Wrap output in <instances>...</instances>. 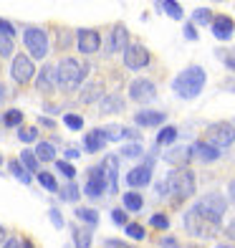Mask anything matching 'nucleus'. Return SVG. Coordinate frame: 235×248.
Returning <instances> with one entry per match:
<instances>
[{
	"label": "nucleus",
	"mask_w": 235,
	"mask_h": 248,
	"mask_svg": "<svg viewBox=\"0 0 235 248\" xmlns=\"http://www.w3.org/2000/svg\"><path fill=\"white\" fill-rule=\"evenodd\" d=\"M205 81H207V74L200 69V66H190V69H185L172 81V89H175V94L182 96V99H195L200 92H203Z\"/></svg>",
	"instance_id": "f257e3e1"
},
{
	"label": "nucleus",
	"mask_w": 235,
	"mask_h": 248,
	"mask_svg": "<svg viewBox=\"0 0 235 248\" xmlns=\"http://www.w3.org/2000/svg\"><path fill=\"white\" fill-rule=\"evenodd\" d=\"M192 210L197 213L200 218H205L207 223H212V225L220 228V220H222V216H225V210H228V200L222 198L220 193H207V195H203L195 202Z\"/></svg>",
	"instance_id": "f03ea898"
},
{
	"label": "nucleus",
	"mask_w": 235,
	"mask_h": 248,
	"mask_svg": "<svg viewBox=\"0 0 235 248\" xmlns=\"http://www.w3.org/2000/svg\"><path fill=\"white\" fill-rule=\"evenodd\" d=\"M56 71H59V84L63 89H78V84L86 78V66L78 63V59H71V56L56 66Z\"/></svg>",
	"instance_id": "7ed1b4c3"
},
{
	"label": "nucleus",
	"mask_w": 235,
	"mask_h": 248,
	"mask_svg": "<svg viewBox=\"0 0 235 248\" xmlns=\"http://www.w3.org/2000/svg\"><path fill=\"white\" fill-rule=\"evenodd\" d=\"M164 190H170V193H175L177 198H190L195 193V175L187 170V167H180V170H175L167 175L164 180Z\"/></svg>",
	"instance_id": "20e7f679"
},
{
	"label": "nucleus",
	"mask_w": 235,
	"mask_h": 248,
	"mask_svg": "<svg viewBox=\"0 0 235 248\" xmlns=\"http://www.w3.org/2000/svg\"><path fill=\"white\" fill-rule=\"evenodd\" d=\"M210 147L215 150H225L235 142V127L230 122H215L207 127V140H205Z\"/></svg>",
	"instance_id": "39448f33"
},
{
	"label": "nucleus",
	"mask_w": 235,
	"mask_h": 248,
	"mask_svg": "<svg viewBox=\"0 0 235 248\" xmlns=\"http://www.w3.org/2000/svg\"><path fill=\"white\" fill-rule=\"evenodd\" d=\"M23 43H26V48L30 51L33 59H46V56H48V38H46V31H41V28H26Z\"/></svg>",
	"instance_id": "423d86ee"
},
{
	"label": "nucleus",
	"mask_w": 235,
	"mask_h": 248,
	"mask_svg": "<svg viewBox=\"0 0 235 248\" xmlns=\"http://www.w3.org/2000/svg\"><path fill=\"white\" fill-rule=\"evenodd\" d=\"M157 96V86L149 81V78H134L129 84V99L132 101H139V104H147Z\"/></svg>",
	"instance_id": "0eeeda50"
},
{
	"label": "nucleus",
	"mask_w": 235,
	"mask_h": 248,
	"mask_svg": "<svg viewBox=\"0 0 235 248\" xmlns=\"http://www.w3.org/2000/svg\"><path fill=\"white\" fill-rule=\"evenodd\" d=\"M33 71H36V66H33V61L28 59L26 53H18L13 59V66H10V76H13V81L28 84L33 78Z\"/></svg>",
	"instance_id": "6e6552de"
},
{
	"label": "nucleus",
	"mask_w": 235,
	"mask_h": 248,
	"mask_svg": "<svg viewBox=\"0 0 235 248\" xmlns=\"http://www.w3.org/2000/svg\"><path fill=\"white\" fill-rule=\"evenodd\" d=\"M185 228L190 231V233H195V235H215L218 233V225H212V223H207L205 218H200L197 213L190 208L187 213H185Z\"/></svg>",
	"instance_id": "1a4fd4ad"
},
{
	"label": "nucleus",
	"mask_w": 235,
	"mask_h": 248,
	"mask_svg": "<svg viewBox=\"0 0 235 248\" xmlns=\"http://www.w3.org/2000/svg\"><path fill=\"white\" fill-rule=\"evenodd\" d=\"M147 63H149V51H147V48L139 46V43L127 46V51H124V66H127V69L139 71V69H144Z\"/></svg>",
	"instance_id": "9d476101"
},
{
	"label": "nucleus",
	"mask_w": 235,
	"mask_h": 248,
	"mask_svg": "<svg viewBox=\"0 0 235 248\" xmlns=\"http://www.w3.org/2000/svg\"><path fill=\"white\" fill-rule=\"evenodd\" d=\"M76 43L81 53H96L99 46H102V36L91 28H78L76 31Z\"/></svg>",
	"instance_id": "9b49d317"
},
{
	"label": "nucleus",
	"mask_w": 235,
	"mask_h": 248,
	"mask_svg": "<svg viewBox=\"0 0 235 248\" xmlns=\"http://www.w3.org/2000/svg\"><path fill=\"white\" fill-rule=\"evenodd\" d=\"M212 36L218 41H230L233 38V31H235V20L230 16H215L212 18Z\"/></svg>",
	"instance_id": "f8f14e48"
},
{
	"label": "nucleus",
	"mask_w": 235,
	"mask_h": 248,
	"mask_svg": "<svg viewBox=\"0 0 235 248\" xmlns=\"http://www.w3.org/2000/svg\"><path fill=\"white\" fill-rule=\"evenodd\" d=\"M104 190H106V180H104L102 167H91L88 170V180H86V195L99 198V195H104Z\"/></svg>",
	"instance_id": "ddd939ff"
},
{
	"label": "nucleus",
	"mask_w": 235,
	"mask_h": 248,
	"mask_svg": "<svg viewBox=\"0 0 235 248\" xmlns=\"http://www.w3.org/2000/svg\"><path fill=\"white\" fill-rule=\"evenodd\" d=\"M102 172H104V180H106V190H109V193H117V190H119V183H117V172H119V160H117L114 155H106V157H104Z\"/></svg>",
	"instance_id": "4468645a"
},
{
	"label": "nucleus",
	"mask_w": 235,
	"mask_h": 248,
	"mask_svg": "<svg viewBox=\"0 0 235 248\" xmlns=\"http://www.w3.org/2000/svg\"><path fill=\"white\" fill-rule=\"evenodd\" d=\"M149 180H152V160H147L139 167H134V170H129V175H127V183L132 187H144V185H149Z\"/></svg>",
	"instance_id": "2eb2a0df"
},
{
	"label": "nucleus",
	"mask_w": 235,
	"mask_h": 248,
	"mask_svg": "<svg viewBox=\"0 0 235 248\" xmlns=\"http://www.w3.org/2000/svg\"><path fill=\"white\" fill-rule=\"evenodd\" d=\"M56 86H59V71H56V66H43L36 78V89L38 92H53Z\"/></svg>",
	"instance_id": "dca6fc26"
},
{
	"label": "nucleus",
	"mask_w": 235,
	"mask_h": 248,
	"mask_svg": "<svg viewBox=\"0 0 235 248\" xmlns=\"http://www.w3.org/2000/svg\"><path fill=\"white\" fill-rule=\"evenodd\" d=\"M190 152H192V157H197L200 162H215L218 157H220V150L210 147L205 140H203V142H195L192 147H190Z\"/></svg>",
	"instance_id": "f3484780"
},
{
	"label": "nucleus",
	"mask_w": 235,
	"mask_h": 248,
	"mask_svg": "<svg viewBox=\"0 0 235 248\" xmlns=\"http://www.w3.org/2000/svg\"><path fill=\"white\" fill-rule=\"evenodd\" d=\"M164 119H167L164 111H137V114H134V122H137L139 127H160Z\"/></svg>",
	"instance_id": "a211bd4d"
},
{
	"label": "nucleus",
	"mask_w": 235,
	"mask_h": 248,
	"mask_svg": "<svg viewBox=\"0 0 235 248\" xmlns=\"http://www.w3.org/2000/svg\"><path fill=\"white\" fill-rule=\"evenodd\" d=\"M84 147H86V152L104 150V147H106V134H104V129H91V132H88L86 140H84Z\"/></svg>",
	"instance_id": "6ab92c4d"
},
{
	"label": "nucleus",
	"mask_w": 235,
	"mask_h": 248,
	"mask_svg": "<svg viewBox=\"0 0 235 248\" xmlns=\"http://www.w3.org/2000/svg\"><path fill=\"white\" fill-rule=\"evenodd\" d=\"M129 46V33L124 26H114L111 31V43H109V51H127Z\"/></svg>",
	"instance_id": "aec40b11"
},
{
	"label": "nucleus",
	"mask_w": 235,
	"mask_h": 248,
	"mask_svg": "<svg viewBox=\"0 0 235 248\" xmlns=\"http://www.w3.org/2000/svg\"><path fill=\"white\" fill-rule=\"evenodd\" d=\"M190 157H192V152H190L187 147H175V150H170V152H164V160L170 162V165H175L177 170L190 162Z\"/></svg>",
	"instance_id": "412c9836"
},
{
	"label": "nucleus",
	"mask_w": 235,
	"mask_h": 248,
	"mask_svg": "<svg viewBox=\"0 0 235 248\" xmlns=\"http://www.w3.org/2000/svg\"><path fill=\"white\" fill-rule=\"evenodd\" d=\"M99 109H102L104 114H114V111L124 109V99H121L119 94H106V96H102V101H99Z\"/></svg>",
	"instance_id": "4be33fe9"
},
{
	"label": "nucleus",
	"mask_w": 235,
	"mask_h": 248,
	"mask_svg": "<svg viewBox=\"0 0 235 248\" xmlns=\"http://www.w3.org/2000/svg\"><path fill=\"white\" fill-rule=\"evenodd\" d=\"M33 155L38 157V162H53L56 160V147L51 142H38V147H36Z\"/></svg>",
	"instance_id": "5701e85b"
},
{
	"label": "nucleus",
	"mask_w": 235,
	"mask_h": 248,
	"mask_svg": "<svg viewBox=\"0 0 235 248\" xmlns=\"http://www.w3.org/2000/svg\"><path fill=\"white\" fill-rule=\"evenodd\" d=\"M157 8H162L170 18H175V20H182V5L180 3H175V0H162V3H157Z\"/></svg>",
	"instance_id": "b1692460"
},
{
	"label": "nucleus",
	"mask_w": 235,
	"mask_h": 248,
	"mask_svg": "<svg viewBox=\"0 0 235 248\" xmlns=\"http://www.w3.org/2000/svg\"><path fill=\"white\" fill-rule=\"evenodd\" d=\"M10 172H13V177H18L23 185H30L33 177H30V172L26 170V167L20 165V160H10Z\"/></svg>",
	"instance_id": "393cba45"
},
{
	"label": "nucleus",
	"mask_w": 235,
	"mask_h": 248,
	"mask_svg": "<svg viewBox=\"0 0 235 248\" xmlns=\"http://www.w3.org/2000/svg\"><path fill=\"white\" fill-rule=\"evenodd\" d=\"M20 165H23L28 172H36V175L41 172V170H38V157L33 155L30 150H23V152H20Z\"/></svg>",
	"instance_id": "a878e982"
},
{
	"label": "nucleus",
	"mask_w": 235,
	"mask_h": 248,
	"mask_svg": "<svg viewBox=\"0 0 235 248\" xmlns=\"http://www.w3.org/2000/svg\"><path fill=\"white\" fill-rule=\"evenodd\" d=\"M142 205H144V200H142V195H139V193H124V208H127V210L139 213V210H142Z\"/></svg>",
	"instance_id": "bb28decb"
},
{
	"label": "nucleus",
	"mask_w": 235,
	"mask_h": 248,
	"mask_svg": "<svg viewBox=\"0 0 235 248\" xmlns=\"http://www.w3.org/2000/svg\"><path fill=\"white\" fill-rule=\"evenodd\" d=\"M96 99H102V84H88L84 89V94H81V101L84 104H91V101Z\"/></svg>",
	"instance_id": "cd10ccee"
},
{
	"label": "nucleus",
	"mask_w": 235,
	"mask_h": 248,
	"mask_svg": "<svg viewBox=\"0 0 235 248\" xmlns=\"http://www.w3.org/2000/svg\"><path fill=\"white\" fill-rule=\"evenodd\" d=\"M175 140H177V129H175V127H162L160 134H157V144H160V147H164V144H172Z\"/></svg>",
	"instance_id": "c85d7f7f"
},
{
	"label": "nucleus",
	"mask_w": 235,
	"mask_h": 248,
	"mask_svg": "<svg viewBox=\"0 0 235 248\" xmlns=\"http://www.w3.org/2000/svg\"><path fill=\"white\" fill-rule=\"evenodd\" d=\"M59 195H61V200H69V202H73V200H78V185L76 183H69V185H63V187H59Z\"/></svg>",
	"instance_id": "c756f323"
},
{
	"label": "nucleus",
	"mask_w": 235,
	"mask_h": 248,
	"mask_svg": "<svg viewBox=\"0 0 235 248\" xmlns=\"http://www.w3.org/2000/svg\"><path fill=\"white\" fill-rule=\"evenodd\" d=\"M76 218L84 220V223H88V225H96V223H99V213L91 210V208H78V210H76Z\"/></svg>",
	"instance_id": "7c9ffc66"
},
{
	"label": "nucleus",
	"mask_w": 235,
	"mask_h": 248,
	"mask_svg": "<svg viewBox=\"0 0 235 248\" xmlns=\"http://www.w3.org/2000/svg\"><path fill=\"white\" fill-rule=\"evenodd\" d=\"M38 183L46 190H51V193H59V183H56V177L51 172H38Z\"/></svg>",
	"instance_id": "2f4dec72"
},
{
	"label": "nucleus",
	"mask_w": 235,
	"mask_h": 248,
	"mask_svg": "<svg viewBox=\"0 0 235 248\" xmlns=\"http://www.w3.org/2000/svg\"><path fill=\"white\" fill-rule=\"evenodd\" d=\"M3 122H5V127H18V124L23 122V111H18V109H10V111H5Z\"/></svg>",
	"instance_id": "473e14b6"
},
{
	"label": "nucleus",
	"mask_w": 235,
	"mask_h": 248,
	"mask_svg": "<svg viewBox=\"0 0 235 248\" xmlns=\"http://www.w3.org/2000/svg\"><path fill=\"white\" fill-rule=\"evenodd\" d=\"M13 38H8V36H3V33H0V56H3V59H10V56H13Z\"/></svg>",
	"instance_id": "72a5a7b5"
},
{
	"label": "nucleus",
	"mask_w": 235,
	"mask_h": 248,
	"mask_svg": "<svg viewBox=\"0 0 235 248\" xmlns=\"http://www.w3.org/2000/svg\"><path fill=\"white\" fill-rule=\"evenodd\" d=\"M192 20L195 23H200V26H207V23H212V13L207 8H197L195 13H192Z\"/></svg>",
	"instance_id": "f704fd0d"
},
{
	"label": "nucleus",
	"mask_w": 235,
	"mask_h": 248,
	"mask_svg": "<svg viewBox=\"0 0 235 248\" xmlns=\"http://www.w3.org/2000/svg\"><path fill=\"white\" fill-rule=\"evenodd\" d=\"M73 241H76V248H91V233L88 231H76Z\"/></svg>",
	"instance_id": "c9c22d12"
},
{
	"label": "nucleus",
	"mask_w": 235,
	"mask_h": 248,
	"mask_svg": "<svg viewBox=\"0 0 235 248\" xmlns=\"http://www.w3.org/2000/svg\"><path fill=\"white\" fill-rule=\"evenodd\" d=\"M56 167H59V172H61V175H66L69 180H73V177H76V167H73L71 162H66V160H56Z\"/></svg>",
	"instance_id": "e433bc0d"
},
{
	"label": "nucleus",
	"mask_w": 235,
	"mask_h": 248,
	"mask_svg": "<svg viewBox=\"0 0 235 248\" xmlns=\"http://www.w3.org/2000/svg\"><path fill=\"white\" fill-rule=\"evenodd\" d=\"M127 235L132 241H142L144 238V228L139 223H127Z\"/></svg>",
	"instance_id": "4c0bfd02"
},
{
	"label": "nucleus",
	"mask_w": 235,
	"mask_h": 248,
	"mask_svg": "<svg viewBox=\"0 0 235 248\" xmlns=\"http://www.w3.org/2000/svg\"><path fill=\"white\" fill-rule=\"evenodd\" d=\"M18 137L23 140V142H36V140H38V129H33V127H23V129H18Z\"/></svg>",
	"instance_id": "58836bf2"
},
{
	"label": "nucleus",
	"mask_w": 235,
	"mask_h": 248,
	"mask_svg": "<svg viewBox=\"0 0 235 248\" xmlns=\"http://www.w3.org/2000/svg\"><path fill=\"white\" fill-rule=\"evenodd\" d=\"M154 228H160V231H167L170 228V218L167 216H162V213H157V216H152V220H149Z\"/></svg>",
	"instance_id": "ea45409f"
},
{
	"label": "nucleus",
	"mask_w": 235,
	"mask_h": 248,
	"mask_svg": "<svg viewBox=\"0 0 235 248\" xmlns=\"http://www.w3.org/2000/svg\"><path fill=\"white\" fill-rule=\"evenodd\" d=\"M63 122H66V127H69V129H81L84 127V119L78 114H66Z\"/></svg>",
	"instance_id": "a19ab883"
},
{
	"label": "nucleus",
	"mask_w": 235,
	"mask_h": 248,
	"mask_svg": "<svg viewBox=\"0 0 235 248\" xmlns=\"http://www.w3.org/2000/svg\"><path fill=\"white\" fill-rule=\"evenodd\" d=\"M104 134H106V142H109V140H111V142H117V140L124 137V129H121V127H106Z\"/></svg>",
	"instance_id": "79ce46f5"
},
{
	"label": "nucleus",
	"mask_w": 235,
	"mask_h": 248,
	"mask_svg": "<svg viewBox=\"0 0 235 248\" xmlns=\"http://www.w3.org/2000/svg\"><path fill=\"white\" fill-rule=\"evenodd\" d=\"M144 150H142V144L139 142H134V144H127V147L124 150H121V155H124V157H139Z\"/></svg>",
	"instance_id": "37998d69"
},
{
	"label": "nucleus",
	"mask_w": 235,
	"mask_h": 248,
	"mask_svg": "<svg viewBox=\"0 0 235 248\" xmlns=\"http://www.w3.org/2000/svg\"><path fill=\"white\" fill-rule=\"evenodd\" d=\"M0 33H3V36H8V38H13V36H15L13 23H10V20H5V18H0Z\"/></svg>",
	"instance_id": "c03bdc74"
},
{
	"label": "nucleus",
	"mask_w": 235,
	"mask_h": 248,
	"mask_svg": "<svg viewBox=\"0 0 235 248\" xmlns=\"http://www.w3.org/2000/svg\"><path fill=\"white\" fill-rule=\"evenodd\" d=\"M48 218H51V223L56 225V228H63V218H61V213L56 210V208H51V210H48Z\"/></svg>",
	"instance_id": "a18cd8bd"
},
{
	"label": "nucleus",
	"mask_w": 235,
	"mask_h": 248,
	"mask_svg": "<svg viewBox=\"0 0 235 248\" xmlns=\"http://www.w3.org/2000/svg\"><path fill=\"white\" fill-rule=\"evenodd\" d=\"M111 220H114L117 225H127V213L124 210H114L111 213Z\"/></svg>",
	"instance_id": "49530a36"
},
{
	"label": "nucleus",
	"mask_w": 235,
	"mask_h": 248,
	"mask_svg": "<svg viewBox=\"0 0 235 248\" xmlns=\"http://www.w3.org/2000/svg\"><path fill=\"white\" fill-rule=\"evenodd\" d=\"M185 36H187L190 41H195V38H197V31H195L192 23H187V26H185Z\"/></svg>",
	"instance_id": "de8ad7c7"
},
{
	"label": "nucleus",
	"mask_w": 235,
	"mask_h": 248,
	"mask_svg": "<svg viewBox=\"0 0 235 248\" xmlns=\"http://www.w3.org/2000/svg\"><path fill=\"white\" fill-rule=\"evenodd\" d=\"M225 63H228V69H233V71H235V48L225 53Z\"/></svg>",
	"instance_id": "09e8293b"
},
{
	"label": "nucleus",
	"mask_w": 235,
	"mask_h": 248,
	"mask_svg": "<svg viewBox=\"0 0 235 248\" xmlns=\"http://www.w3.org/2000/svg\"><path fill=\"white\" fill-rule=\"evenodd\" d=\"M160 246H162V248H180L175 238H162V241H160Z\"/></svg>",
	"instance_id": "8fccbe9b"
},
{
	"label": "nucleus",
	"mask_w": 235,
	"mask_h": 248,
	"mask_svg": "<svg viewBox=\"0 0 235 248\" xmlns=\"http://www.w3.org/2000/svg\"><path fill=\"white\" fill-rule=\"evenodd\" d=\"M106 248H132L129 243H121V241H106Z\"/></svg>",
	"instance_id": "3c124183"
},
{
	"label": "nucleus",
	"mask_w": 235,
	"mask_h": 248,
	"mask_svg": "<svg viewBox=\"0 0 235 248\" xmlns=\"http://www.w3.org/2000/svg\"><path fill=\"white\" fill-rule=\"evenodd\" d=\"M3 248H23V246H20V241H18V238H8V241L3 243Z\"/></svg>",
	"instance_id": "603ef678"
},
{
	"label": "nucleus",
	"mask_w": 235,
	"mask_h": 248,
	"mask_svg": "<svg viewBox=\"0 0 235 248\" xmlns=\"http://www.w3.org/2000/svg\"><path fill=\"white\" fill-rule=\"evenodd\" d=\"M124 137H129V140H142V134L134 132V129H124Z\"/></svg>",
	"instance_id": "864d4df0"
},
{
	"label": "nucleus",
	"mask_w": 235,
	"mask_h": 248,
	"mask_svg": "<svg viewBox=\"0 0 235 248\" xmlns=\"http://www.w3.org/2000/svg\"><path fill=\"white\" fill-rule=\"evenodd\" d=\"M5 96H8V89H5L3 84H0V107L5 104Z\"/></svg>",
	"instance_id": "5fc2aeb1"
},
{
	"label": "nucleus",
	"mask_w": 235,
	"mask_h": 248,
	"mask_svg": "<svg viewBox=\"0 0 235 248\" xmlns=\"http://www.w3.org/2000/svg\"><path fill=\"white\" fill-rule=\"evenodd\" d=\"M228 193H230V200H235V180H230V185H228Z\"/></svg>",
	"instance_id": "6e6d98bb"
},
{
	"label": "nucleus",
	"mask_w": 235,
	"mask_h": 248,
	"mask_svg": "<svg viewBox=\"0 0 235 248\" xmlns=\"http://www.w3.org/2000/svg\"><path fill=\"white\" fill-rule=\"evenodd\" d=\"M225 233H228V235H230V238L235 241V220H233V223L228 225V231H225Z\"/></svg>",
	"instance_id": "4d7b16f0"
},
{
	"label": "nucleus",
	"mask_w": 235,
	"mask_h": 248,
	"mask_svg": "<svg viewBox=\"0 0 235 248\" xmlns=\"http://www.w3.org/2000/svg\"><path fill=\"white\" fill-rule=\"evenodd\" d=\"M38 124H43V127H53V122H51V119H46V117H41V119H38Z\"/></svg>",
	"instance_id": "13d9d810"
},
{
	"label": "nucleus",
	"mask_w": 235,
	"mask_h": 248,
	"mask_svg": "<svg viewBox=\"0 0 235 248\" xmlns=\"http://www.w3.org/2000/svg\"><path fill=\"white\" fill-rule=\"evenodd\" d=\"M66 157H69V160H76L78 152H76V150H66Z\"/></svg>",
	"instance_id": "bf43d9fd"
},
{
	"label": "nucleus",
	"mask_w": 235,
	"mask_h": 248,
	"mask_svg": "<svg viewBox=\"0 0 235 248\" xmlns=\"http://www.w3.org/2000/svg\"><path fill=\"white\" fill-rule=\"evenodd\" d=\"M0 243H5V231H3V225H0Z\"/></svg>",
	"instance_id": "052dcab7"
},
{
	"label": "nucleus",
	"mask_w": 235,
	"mask_h": 248,
	"mask_svg": "<svg viewBox=\"0 0 235 248\" xmlns=\"http://www.w3.org/2000/svg\"><path fill=\"white\" fill-rule=\"evenodd\" d=\"M20 246H23V248H33V243H30V241H23Z\"/></svg>",
	"instance_id": "680f3d73"
},
{
	"label": "nucleus",
	"mask_w": 235,
	"mask_h": 248,
	"mask_svg": "<svg viewBox=\"0 0 235 248\" xmlns=\"http://www.w3.org/2000/svg\"><path fill=\"white\" fill-rule=\"evenodd\" d=\"M215 248H233V246H225V243H220V246H215Z\"/></svg>",
	"instance_id": "e2e57ef3"
},
{
	"label": "nucleus",
	"mask_w": 235,
	"mask_h": 248,
	"mask_svg": "<svg viewBox=\"0 0 235 248\" xmlns=\"http://www.w3.org/2000/svg\"><path fill=\"white\" fill-rule=\"evenodd\" d=\"M233 92H235V84H233Z\"/></svg>",
	"instance_id": "0e129e2a"
},
{
	"label": "nucleus",
	"mask_w": 235,
	"mask_h": 248,
	"mask_svg": "<svg viewBox=\"0 0 235 248\" xmlns=\"http://www.w3.org/2000/svg\"><path fill=\"white\" fill-rule=\"evenodd\" d=\"M0 162H3V157H0Z\"/></svg>",
	"instance_id": "69168bd1"
},
{
	"label": "nucleus",
	"mask_w": 235,
	"mask_h": 248,
	"mask_svg": "<svg viewBox=\"0 0 235 248\" xmlns=\"http://www.w3.org/2000/svg\"><path fill=\"white\" fill-rule=\"evenodd\" d=\"M233 127H235V124H233Z\"/></svg>",
	"instance_id": "338daca9"
}]
</instances>
